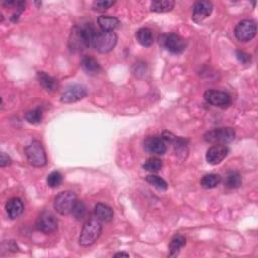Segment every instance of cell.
Segmentation results:
<instances>
[{
    "label": "cell",
    "instance_id": "cell-23",
    "mask_svg": "<svg viewBox=\"0 0 258 258\" xmlns=\"http://www.w3.org/2000/svg\"><path fill=\"white\" fill-rule=\"evenodd\" d=\"M224 186L228 189H237L241 186L242 184V179L241 176L237 172H229L224 177Z\"/></svg>",
    "mask_w": 258,
    "mask_h": 258
},
{
    "label": "cell",
    "instance_id": "cell-5",
    "mask_svg": "<svg viewBox=\"0 0 258 258\" xmlns=\"http://www.w3.org/2000/svg\"><path fill=\"white\" fill-rule=\"evenodd\" d=\"M25 154L30 164L35 167H43L47 164L46 151L41 144V141L32 140V143L25 147Z\"/></svg>",
    "mask_w": 258,
    "mask_h": 258
},
{
    "label": "cell",
    "instance_id": "cell-8",
    "mask_svg": "<svg viewBox=\"0 0 258 258\" xmlns=\"http://www.w3.org/2000/svg\"><path fill=\"white\" fill-rule=\"evenodd\" d=\"M257 32L256 22L250 19L240 21L235 28V36L239 42L248 43L252 41Z\"/></svg>",
    "mask_w": 258,
    "mask_h": 258
},
{
    "label": "cell",
    "instance_id": "cell-29",
    "mask_svg": "<svg viewBox=\"0 0 258 258\" xmlns=\"http://www.w3.org/2000/svg\"><path fill=\"white\" fill-rule=\"evenodd\" d=\"M63 182V176L60 172H51L47 177V184L50 188H58Z\"/></svg>",
    "mask_w": 258,
    "mask_h": 258
},
{
    "label": "cell",
    "instance_id": "cell-2",
    "mask_svg": "<svg viewBox=\"0 0 258 258\" xmlns=\"http://www.w3.org/2000/svg\"><path fill=\"white\" fill-rule=\"evenodd\" d=\"M102 233V224L98 219L91 218L85 223L79 237V244L82 247H89L93 245Z\"/></svg>",
    "mask_w": 258,
    "mask_h": 258
},
{
    "label": "cell",
    "instance_id": "cell-26",
    "mask_svg": "<svg viewBox=\"0 0 258 258\" xmlns=\"http://www.w3.org/2000/svg\"><path fill=\"white\" fill-rule=\"evenodd\" d=\"M86 214H87V208H86L85 203L77 200L73 208V211H72V215L74 216L76 220L81 221L86 217Z\"/></svg>",
    "mask_w": 258,
    "mask_h": 258
},
{
    "label": "cell",
    "instance_id": "cell-4",
    "mask_svg": "<svg viewBox=\"0 0 258 258\" xmlns=\"http://www.w3.org/2000/svg\"><path fill=\"white\" fill-rule=\"evenodd\" d=\"M236 132L232 127L215 128L204 135V139L209 144L226 145L235 139Z\"/></svg>",
    "mask_w": 258,
    "mask_h": 258
},
{
    "label": "cell",
    "instance_id": "cell-28",
    "mask_svg": "<svg viewBox=\"0 0 258 258\" xmlns=\"http://www.w3.org/2000/svg\"><path fill=\"white\" fill-rule=\"evenodd\" d=\"M144 169L147 172H159L162 167V161L158 158H151L145 161V163L143 165Z\"/></svg>",
    "mask_w": 258,
    "mask_h": 258
},
{
    "label": "cell",
    "instance_id": "cell-13",
    "mask_svg": "<svg viewBox=\"0 0 258 258\" xmlns=\"http://www.w3.org/2000/svg\"><path fill=\"white\" fill-rule=\"evenodd\" d=\"M213 12V3L207 0L198 1L193 7V20L200 23L204 19L209 17Z\"/></svg>",
    "mask_w": 258,
    "mask_h": 258
},
{
    "label": "cell",
    "instance_id": "cell-24",
    "mask_svg": "<svg viewBox=\"0 0 258 258\" xmlns=\"http://www.w3.org/2000/svg\"><path fill=\"white\" fill-rule=\"evenodd\" d=\"M221 177L217 174L205 175L201 179V186L205 189H214L221 183Z\"/></svg>",
    "mask_w": 258,
    "mask_h": 258
},
{
    "label": "cell",
    "instance_id": "cell-15",
    "mask_svg": "<svg viewBox=\"0 0 258 258\" xmlns=\"http://www.w3.org/2000/svg\"><path fill=\"white\" fill-rule=\"evenodd\" d=\"M5 209L8 217L12 219V220H15V219H17L22 215L24 206L19 198H12L7 201Z\"/></svg>",
    "mask_w": 258,
    "mask_h": 258
},
{
    "label": "cell",
    "instance_id": "cell-21",
    "mask_svg": "<svg viewBox=\"0 0 258 258\" xmlns=\"http://www.w3.org/2000/svg\"><path fill=\"white\" fill-rule=\"evenodd\" d=\"M136 40L143 47H150L154 42L153 32L150 29L147 28L139 29L136 32Z\"/></svg>",
    "mask_w": 258,
    "mask_h": 258
},
{
    "label": "cell",
    "instance_id": "cell-31",
    "mask_svg": "<svg viewBox=\"0 0 258 258\" xmlns=\"http://www.w3.org/2000/svg\"><path fill=\"white\" fill-rule=\"evenodd\" d=\"M236 58L242 64H247V63H249L251 61L250 56L248 54H246V53H244V51H237V53H236Z\"/></svg>",
    "mask_w": 258,
    "mask_h": 258
},
{
    "label": "cell",
    "instance_id": "cell-32",
    "mask_svg": "<svg viewBox=\"0 0 258 258\" xmlns=\"http://www.w3.org/2000/svg\"><path fill=\"white\" fill-rule=\"evenodd\" d=\"M11 162H12V161L7 156V154H5V152H1V157H0V166L1 167L8 166L11 164Z\"/></svg>",
    "mask_w": 258,
    "mask_h": 258
},
{
    "label": "cell",
    "instance_id": "cell-17",
    "mask_svg": "<svg viewBox=\"0 0 258 258\" xmlns=\"http://www.w3.org/2000/svg\"><path fill=\"white\" fill-rule=\"evenodd\" d=\"M81 67L88 75H97L101 71V66L99 62L93 57L85 56L81 60Z\"/></svg>",
    "mask_w": 258,
    "mask_h": 258
},
{
    "label": "cell",
    "instance_id": "cell-19",
    "mask_svg": "<svg viewBox=\"0 0 258 258\" xmlns=\"http://www.w3.org/2000/svg\"><path fill=\"white\" fill-rule=\"evenodd\" d=\"M98 24L102 32H113L118 28L119 19L110 16H101L98 17Z\"/></svg>",
    "mask_w": 258,
    "mask_h": 258
},
{
    "label": "cell",
    "instance_id": "cell-14",
    "mask_svg": "<svg viewBox=\"0 0 258 258\" xmlns=\"http://www.w3.org/2000/svg\"><path fill=\"white\" fill-rule=\"evenodd\" d=\"M144 147L145 151L157 156H162L166 152V144L162 137L149 136L145 140Z\"/></svg>",
    "mask_w": 258,
    "mask_h": 258
},
{
    "label": "cell",
    "instance_id": "cell-18",
    "mask_svg": "<svg viewBox=\"0 0 258 258\" xmlns=\"http://www.w3.org/2000/svg\"><path fill=\"white\" fill-rule=\"evenodd\" d=\"M37 80L40 85L48 92H54L58 87L57 80L45 72L37 73Z\"/></svg>",
    "mask_w": 258,
    "mask_h": 258
},
{
    "label": "cell",
    "instance_id": "cell-16",
    "mask_svg": "<svg viewBox=\"0 0 258 258\" xmlns=\"http://www.w3.org/2000/svg\"><path fill=\"white\" fill-rule=\"evenodd\" d=\"M94 215L101 222H110L114 217V212L113 209L109 207L108 205L99 203L95 206Z\"/></svg>",
    "mask_w": 258,
    "mask_h": 258
},
{
    "label": "cell",
    "instance_id": "cell-10",
    "mask_svg": "<svg viewBox=\"0 0 258 258\" xmlns=\"http://www.w3.org/2000/svg\"><path fill=\"white\" fill-rule=\"evenodd\" d=\"M35 226L38 231L49 234L58 229V220L51 212L44 211L38 216Z\"/></svg>",
    "mask_w": 258,
    "mask_h": 258
},
{
    "label": "cell",
    "instance_id": "cell-6",
    "mask_svg": "<svg viewBox=\"0 0 258 258\" xmlns=\"http://www.w3.org/2000/svg\"><path fill=\"white\" fill-rule=\"evenodd\" d=\"M77 202L75 193L71 191L61 192L55 199V210L62 216H68L72 214L74 206Z\"/></svg>",
    "mask_w": 258,
    "mask_h": 258
},
{
    "label": "cell",
    "instance_id": "cell-27",
    "mask_svg": "<svg viewBox=\"0 0 258 258\" xmlns=\"http://www.w3.org/2000/svg\"><path fill=\"white\" fill-rule=\"evenodd\" d=\"M25 119L31 124H38L43 120V110L41 108H36L31 110L25 114Z\"/></svg>",
    "mask_w": 258,
    "mask_h": 258
},
{
    "label": "cell",
    "instance_id": "cell-7",
    "mask_svg": "<svg viewBox=\"0 0 258 258\" xmlns=\"http://www.w3.org/2000/svg\"><path fill=\"white\" fill-rule=\"evenodd\" d=\"M160 45L174 55L184 53V50L187 48V42L182 36L176 33L162 34L160 36Z\"/></svg>",
    "mask_w": 258,
    "mask_h": 258
},
{
    "label": "cell",
    "instance_id": "cell-1",
    "mask_svg": "<svg viewBox=\"0 0 258 258\" xmlns=\"http://www.w3.org/2000/svg\"><path fill=\"white\" fill-rule=\"evenodd\" d=\"M96 32L97 31L90 22L75 25L70 35V49L75 53H79V51H83L92 47V42Z\"/></svg>",
    "mask_w": 258,
    "mask_h": 258
},
{
    "label": "cell",
    "instance_id": "cell-20",
    "mask_svg": "<svg viewBox=\"0 0 258 258\" xmlns=\"http://www.w3.org/2000/svg\"><path fill=\"white\" fill-rule=\"evenodd\" d=\"M175 6V1L173 0H154L151 2L150 10L157 14H165L173 10Z\"/></svg>",
    "mask_w": 258,
    "mask_h": 258
},
{
    "label": "cell",
    "instance_id": "cell-25",
    "mask_svg": "<svg viewBox=\"0 0 258 258\" xmlns=\"http://www.w3.org/2000/svg\"><path fill=\"white\" fill-rule=\"evenodd\" d=\"M145 180L148 184H150L151 186H153L154 188H157L160 191H165V190H167V188H169V185H167L165 180L157 175L147 176L145 177Z\"/></svg>",
    "mask_w": 258,
    "mask_h": 258
},
{
    "label": "cell",
    "instance_id": "cell-12",
    "mask_svg": "<svg viewBox=\"0 0 258 258\" xmlns=\"http://www.w3.org/2000/svg\"><path fill=\"white\" fill-rule=\"evenodd\" d=\"M229 147L225 145H215L211 146L206 153V160L209 164L217 165L229 154Z\"/></svg>",
    "mask_w": 258,
    "mask_h": 258
},
{
    "label": "cell",
    "instance_id": "cell-30",
    "mask_svg": "<svg viewBox=\"0 0 258 258\" xmlns=\"http://www.w3.org/2000/svg\"><path fill=\"white\" fill-rule=\"evenodd\" d=\"M114 4H115V1H112V0H97V1L93 2L92 9L97 12H103V11H106L108 8H110Z\"/></svg>",
    "mask_w": 258,
    "mask_h": 258
},
{
    "label": "cell",
    "instance_id": "cell-3",
    "mask_svg": "<svg viewBox=\"0 0 258 258\" xmlns=\"http://www.w3.org/2000/svg\"><path fill=\"white\" fill-rule=\"evenodd\" d=\"M117 41V34L113 32H97L93 38L92 48L100 54H108L114 49Z\"/></svg>",
    "mask_w": 258,
    "mask_h": 258
},
{
    "label": "cell",
    "instance_id": "cell-33",
    "mask_svg": "<svg viewBox=\"0 0 258 258\" xmlns=\"http://www.w3.org/2000/svg\"><path fill=\"white\" fill-rule=\"evenodd\" d=\"M114 257H129V254L125 252H119V253H116Z\"/></svg>",
    "mask_w": 258,
    "mask_h": 258
},
{
    "label": "cell",
    "instance_id": "cell-22",
    "mask_svg": "<svg viewBox=\"0 0 258 258\" xmlns=\"http://www.w3.org/2000/svg\"><path fill=\"white\" fill-rule=\"evenodd\" d=\"M186 243H187V240L183 235H180V234L175 235L172 238L171 243L169 245V251H170L169 255L171 257H176L177 255H178L180 249L185 247Z\"/></svg>",
    "mask_w": 258,
    "mask_h": 258
},
{
    "label": "cell",
    "instance_id": "cell-9",
    "mask_svg": "<svg viewBox=\"0 0 258 258\" xmlns=\"http://www.w3.org/2000/svg\"><path fill=\"white\" fill-rule=\"evenodd\" d=\"M204 99L210 105L220 108H228L232 103L231 96L228 93L218 91V90H208V91H206L204 94Z\"/></svg>",
    "mask_w": 258,
    "mask_h": 258
},
{
    "label": "cell",
    "instance_id": "cell-11",
    "mask_svg": "<svg viewBox=\"0 0 258 258\" xmlns=\"http://www.w3.org/2000/svg\"><path fill=\"white\" fill-rule=\"evenodd\" d=\"M88 95V90L82 85H73L68 87L61 95V102L70 104L78 102Z\"/></svg>",
    "mask_w": 258,
    "mask_h": 258
}]
</instances>
